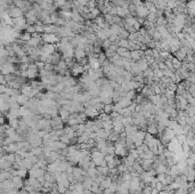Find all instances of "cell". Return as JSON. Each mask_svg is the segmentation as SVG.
I'll return each mask as SVG.
<instances>
[{
	"label": "cell",
	"mask_w": 195,
	"mask_h": 194,
	"mask_svg": "<svg viewBox=\"0 0 195 194\" xmlns=\"http://www.w3.org/2000/svg\"><path fill=\"white\" fill-rule=\"evenodd\" d=\"M42 41L43 43H53L56 45L61 41V38L56 33H43L42 34Z\"/></svg>",
	"instance_id": "1"
},
{
	"label": "cell",
	"mask_w": 195,
	"mask_h": 194,
	"mask_svg": "<svg viewBox=\"0 0 195 194\" xmlns=\"http://www.w3.org/2000/svg\"><path fill=\"white\" fill-rule=\"evenodd\" d=\"M7 12H8V14L10 15V17H13V18H16V17L24 16V12H23L21 8L16 7L14 3H13V5H9V7H8Z\"/></svg>",
	"instance_id": "2"
},
{
	"label": "cell",
	"mask_w": 195,
	"mask_h": 194,
	"mask_svg": "<svg viewBox=\"0 0 195 194\" xmlns=\"http://www.w3.org/2000/svg\"><path fill=\"white\" fill-rule=\"evenodd\" d=\"M55 52H57L56 45H53V43H43V45L41 46V54H43V55L49 56V55L54 54Z\"/></svg>",
	"instance_id": "3"
},
{
	"label": "cell",
	"mask_w": 195,
	"mask_h": 194,
	"mask_svg": "<svg viewBox=\"0 0 195 194\" xmlns=\"http://www.w3.org/2000/svg\"><path fill=\"white\" fill-rule=\"evenodd\" d=\"M39 67H38V65L37 63H30L29 64V69H28V73H29V79H31V80H34L38 75H39Z\"/></svg>",
	"instance_id": "4"
},
{
	"label": "cell",
	"mask_w": 195,
	"mask_h": 194,
	"mask_svg": "<svg viewBox=\"0 0 195 194\" xmlns=\"http://www.w3.org/2000/svg\"><path fill=\"white\" fill-rule=\"evenodd\" d=\"M85 72H86L85 66L81 64H78V63H75V65L73 66V69L71 70L72 77H79V75H82Z\"/></svg>",
	"instance_id": "5"
},
{
	"label": "cell",
	"mask_w": 195,
	"mask_h": 194,
	"mask_svg": "<svg viewBox=\"0 0 195 194\" xmlns=\"http://www.w3.org/2000/svg\"><path fill=\"white\" fill-rule=\"evenodd\" d=\"M85 113L87 114V117H88V118H91V119H97L98 117H99V114H100V113H99V111H98L95 106L86 107Z\"/></svg>",
	"instance_id": "6"
},
{
	"label": "cell",
	"mask_w": 195,
	"mask_h": 194,
	"mask_svg": "<svg viewBox=\"0 0 195 194\" xmlns=\"http://www.w3.org/2000/svg\"><path fill=\"white\" fill-rule=\"evenodd\" d=\"M47 170L45 169H41V168H37L33 166V168L31 170H29V176L30 177H34V178H38V177H41V176H45Z\"/></svg>",
	"instance_id": "7"
},
{
	"label": "cell",
	"mask_w": 195,
	"mask_h": 194,
	"mask_svg": "<svg viewBox=\"0 0 195 194\" xmlns=\"http://www.w3.org/2000/svg\"><path fill=\"white\" fill-rule=\"evenodd\" d=\"M173 57H176L178 61L180 62H185V60L187 58V50H186V47H181L178 52H176L173 54Z\"/></svg>",
	"instance_id": "8"
},
{
	"label": "cell",
	"mask_w": 195,
	"mask_h": 194,
	"mask_svg": "<svg viewBox=\"0 0 195 194\" xmlns=\"http://www.w3.org/2000/svg\"><path fill=\"white\" fill-rule=\"evenodd\" d=\"M150 14V10L146 8L145 6V2L142 5V6H138L137 7V17H143V18H146Z\"/></svg>",
	"instance_id": "9"
},
{
	"label": "cell",
	"mask_w": 195,
	"mask_h": 194,
	"mask_svg": "<svg viewBox=\"0 0 195 194\" xmlns=\"http://www.w3.org/2000/svg\"><path fill=\"white\" fill-rule=\"evenodd\" d=\"M85 57H88L87 54H86L85 48H82V47H75V49H74V58H75L77 61H79V60H82V58H85Z\"/></svg>",
	"instance_id": "10"
},
{
	"label": "cell",
	"mask_w": 195,
	"mask_h": 194,
	"mask_svg": "<svg viewBox=\"0 0 195 194\" xmlns=\"http://www.w3.org/2000/svg\"><path fill=\"white\" fill-rule=\"evenodd\" d=\"M12 179H13V183H14V185H15L16 189L22 190V189L25 186V180H24V178H22V177H20V176H14Z\"/></svg>",
	"instance_id": "11"
},
{
	"label": "cell",
	"mask_w": 195,
	"mask_h": 194,
	"mask_svg": "<svg viewBox=\"0 0 195 194\" xmlns=\"http://www.w3.org/2000/svg\"><path fill=\"white\" fill-rule=\"evenodd\" d=\"M116 54H119L121 57L123 58H128V60H131V50L128 49V48H122V47H119Z\"/></svg>",
	"instance_id": "12"
},
{
	"label": "cell",
	"mask_w": 195,
	"mask_h": 194,
	"mask_svg": "<svg viewBox=\"0 0 195 194\" xmlns=\"http://www.w3.org/2000/svg\"><path fill=\"white\" fill-rule=\"evenodd\" d=\"M32 90H33L32 86H31L30 83H25V85H23L22 88H21V94H23V95H25V96H30L31 93H32Z\"/></svg>",
	"instance_id": "13"
},
{
	"label": "cell",
	"mask_w": 195,
	"mask_h": 194,
	"mask_svg": "<svg viewBox=\"0 0 195 194\" xmlns=\"http://www.w3.org/2000/svg\"><path fill=\"white\" fill-rule=\"evenodd\" d=\"M113 183V178L111 177V176H107L102 183H100V190L102 191H104L105 189H108L110 186H111V184Z\"/></svg>",
	"instance_id": "14"
},
{
	"label": "cell",
	"mask_w": 195,
	"mask_h": 194,
	"mask_svg": "<svg viewBox=\"0 0 195 194\" xmlns=\"http://www.w3.org/2000/svg\"><path fill=\"white\" fill-rule=\"evenodd\" d=\"M45 179H46V182H49V183H51V184L57 183L56 176H55L54 174H51V172H48V171H46V174H45Z\"/></svg>",
	"instance_id": "15"
},
{
	"label": "cell",
	"mask_w": 195,
	"mask_h": 194,
	"mask_svg": "<svg viewBox=\"0 0 195 194\" xmlns=\"http://www.w3.org/2000/svg\"><path fill=\"white\" fill-rule=\"evenodd\" d=\"M29 100H30V97L25 96V95H23V94H20V95L17 96V103H18L20 105H22V106H24Z\"/></svg>",
	"instance_id": "16"
},
{
	"label": "cell",
	"mask_w": 195,
	"mask_h": 194,
	"mask_svg": "<svg viewBox=\"0 0 195 194\" xmlns=\"http://www.w3.org/2000/svg\"><path fill=\"white\" fill-rule=\"evenodd\" d=\"M132 103H133V102H132L131 99H129V98H127V97H122L121 100L119 102V104H120V106H121L122 109H123V107H128Z\"/></svg>",
	"instance_id": "17"
},
{
	"label": "cell",
	"mask_w": 195,
	"mask_h": 194,
	"mask_svg": "<svg viewBox=\"0 0 195 194\" xmlns=\"http://www.w3.org/2000/svg\"><path fill=\"white\" fill-rule=\"evenodd\" d=\"M78 125H80V121H79V119H78V118H74V117H72V115H70V119H68V121H67L66 126H70V127H75V126H78Z\"/></svg>",
	"instance_id": "18"
},
{
	"label": "cell",
	"mask_w": 195,
	"mask_h": 194,
	"mask_svg": "<svg viewBox=\"0 0 195 194\" xmlns=\"http://www.w3.org/2000/svg\"><path fill=\"white\" fill-rule=\"evenodd\" d=\"M142 58H143V57H142V55H140L139 49H138V50H131V60H132V61L138 62V61H140Z\"/></svg>",
	"instance_id": "19"
},
{
	"label": "cell",
	"mask_w": 195,
	"mask_h": 194,
	"mask_svg": "<svg viewBox=\"0 0 195 194\" xmlns=\"http://www.w3.org/2000/svg\"><path fill=\"white\" fill-rule=\"evenodd\" d=\"M180 2H181L180 0H167V6H168V8H170V9H175L176 7L179 6Z\"/></svg>",
	"instance_id": "20"
},
{
	"label": "cell",
	"mask_w": 195,
	"mask_h": 194,
	"mask_svg": "<svg viewBox=\"0 0 195 194\" xmlns=\"http://www.w3.org/2000/svg\"><path fill=\"white\" fill-rule=\"evenodd\" d=\"M129 40L128 39H119L115 43L119 46V47H122V48H128L129 49Z\"/></svg>",
	"instance_id": "21"
},
{
	"label": "cell",
	"mask_w": 195,
	"mask_h": 194,
	"mask_svg": "<svg viewBox=\"0 0 195 194\" xmlns=\"http://www.w3.org/2000/svg\"><path fill=\"white\" fill-rule=\"evenodd\" d=\"M137 63H138L139 67H140V70H142L143 72H144V71H146V70L150 67V64L147 63V61H146L145 58H142V60H140V61H138Z\"/></svg>",
	"instance_id": "22"
},
{
	"label": "cell",
	"mask_w": 195,
	"mask_h": 194,
	"mask_svg": "<svg viewBox=\"0 0 195 194\" xmlns=\"http://www.w3.org/2000/svg\"><path fill=\"white\" fill-rule=\"evenodd\" d=\"M87 174H88V176H89L90 178H93V179H95L98 175H99L97 168H89V169L87 170Z\"/></svg>",
	"instance_id": "23"
},
{
	"label": "cell",
	"mask_w": 195,
	"mask_h": 194,
	"mask_svg": "<svg viewBox=\"0 0 195 194\" xmlns=\"http://www.w3.org/2000/svg\"><path fill=\"white\" fill-rule=\"evenodd\" d=\"M98 174L99 175H104V176H110V168L108 167H97Z\"/></svg>",
	"instance_id": "24"
},
{
	"label": "cell",
	"mask_w": 195,
	"mask_h": 194,
	"mask_svg": "<svg viewBox=\"0 0 195 194\" xmlns=\"http://www.w3.org/2000/svg\"><path fill=\"white\" fill-rule=\"evenodd\" d=\"M96 37H97L98 40H100V41H104V40L108 39V38H107V35L105 34V32L103 31V29H100L99 31H97V32H96Z\"/></svg>",
	"instance_id": "25"
},
{
	"label": "cell",
	"mask_w": 195,
	"mask_h": 194,
	"mask_svg": "<svg viewBox=\"0 0 195 194\" xmlns=\"http://www.w3.org/2000/svg\"><path fill=\"white\" fill-rule=\"evenodd\" d=\"M146 20H147L148 22H151V23H155V24H156L158 16H156V14H154V13H150V14H148V16L146 17Z\"/></svg>",
	"instance_id": "26"
},
{
	"label": "cell",
	"mask_w": 195,
	"mask_h": 194,
	"mask_svg": "<svg viewBox=\"0 0 195 194\" xmlns=\"http://www.w3.org/2000/svg\"><path fill=\"white\" fill-rule=\"evenodd\" d=\"M112 112H113V104H105V106H104V113L110 115Z\"/></svg>",
	"instance_id": "27"
},
{
	"label": "cell",
	"mask_w": 195,
	"mask_h": 194,
	"mask_svg": "<svg viewBox=\"0 0 195 194\" xmlns=\"http://www.w3.org/2000/svg\"><path fill=\"white\" fill-rule=\"evenodd\" d=\"M129 34L130 33L126 30V29H121V31H120V33H119V38L120 39H128L129 38Z\"/></svg>",
	"instance_id": "28"
},
{
	"label": "cell",
	"mask_w": 195,
	"mask_h": 194,
	"mask_svg": "<svg viewBox=\"0 0 195 194\" xmlns=\"http://www.w3.org/2000/svg\"><path fill=\"white\" fill-rule=\"evenodd\" d=\"M66 1L67 0H54V6L55 8H62L66 3Z\"/></svg>",
	"instance_id": "29"
},
{
	"label": "cell",
	"mask_w": 195,
	"mask_h": 194,
	"mask_svg": "<svg viewBox=\"0 0 195 194\" xmlns=\"http://www.w3.org/2000/svg\"><path fill=\"white\" fill-rule=\"evenodd\" d=\"M136 93H137L136 90H130V92H127L126 97H127V98H129V99H131V100L133 102V99H135L136 96H137V95H136Z\"/></svg>",
	"instance_id": "30"
},
{
	"label": "cell",
	"mask_w": 195,
	"mask_h": 194,
	"mask_svg": "<svg viewBox=\"0 0 195 194\" xmlns=\"http://www.w3.org/2000/svg\"><path fill=\"white\" fill-rule=\"evenodd\" d=\"M154 158H155V154H154L151 150H148V151L145 152V154H144V159H152V160H154Z\"/></svg>",
	"instance_id": "31"
},
{
	"label": "cell",
	"mask_w": 195,
	"mask_h": 194,
	"mask_svg": "<svg viewBox=\"0 0 195 194\" xmlns=\"http://www.w3.org/2000/svg\"><path fill=\"white\" fill-rule=\"evenodd\" d=\"M112 43H113V42H112L110 39L104 40V41H103V49H105V50H106V49H108V48L111 47V45H112Z\"/></svg>",
	"instance_id": "32"
},
{
	"label": "cell",
	"mask_w": 195,
	"mask_h": 194,
	"mask_svg": "<svg viewBox=\"0 0 195 194\" xmlns=\"http://www.w3.org/2000/svg\"><path fill=\"white\" fill-rule=\"evenodd\" d=\"M153 187L151 185H145V187L143 189V194H152Z\"/></svg>",
	"instance_id": "33"
},
{
	"label": "cell",
	"mask_w": 195,
	"mask_h": 194,
	"mask_svg": "<svg viewBox=\"0 0 195 194\" xmlns=\"http://www.w3.org/2000/svg\"><path fill=\"white\" fill-rule=\"evenodd\" d=\"M93 161L95 162V164H96V167H100L102 164H103V162H104V158H94L93 159Z\"/></svg>",
	"instance_id": "34"
},
{
	"label": "cell",
	"mask_w": 195,
	"mask_h": 194,
	"mask_svg": "<svg viewBox=\"0 0 195 194\" xmlns=\"http://www.w3.org/2000/svg\"><path fill=\"white\" fill-rule=\"evenodd\" d=\"M98 60H99V62H100V64H103L106 60H108L107 57H106V55H105V53L103 52V53H100L99 55H98Z\"/></svg>",
	"instance_id": "35"
},
{
	"label": "cell",
	"mask_w": 195,
	"mask_h": 194,
	"mask_svg": "<svg viewBox=\"0 0 195 194\" xmlns=\"http://www.w3.org/2000/svg\"><path fill=\"white\" fill-rule=\"evenodd\" d=\"M188 93L195 98V83H192V85H191V87H190V89H188Z\"/></svg>",
	"instance_id": "36"
},
{
	"label": "cell",
	"mask_w": 195,
	"mask_h": 194,
	"mask_svg": "<svg viewBox=\"0 0 195 194\" xmlns=\"http://www.w3.org/2000/svg\"><path fill=\"white\" fill-rule=\"evenodd\" d=\"M155 187H156L159 191H163V190H164V187H165V185H164L163 183H161V182H158V183H156V185H155Z\"/></svg>",
	"instance_id": "37"
},
{
	"label": "cell",
	"mask_w": 195,
	"mask_h": 194,
	"mask_svg": "<svg viewBox=\"0 0 195 194\" xmlns=\"http://www.w3.org/2000/svg\"><path fill=\"white\" fill-rule=\"evenodd\" d=\"M158 64H159V69H160V70H165V69H168V67L165 66V63H164V62H159Z\"/></svg>",
	"instance_id": "38"
},
{
	"label": "cell",
	"mask_w": 195,
	"mask_h": 194,
	"mask_svg": "<svg viewBox=\"0 0 195 194\" xmlns=\"http://www.w3.org/2000/svg\"><path fill=\"white\" fill-rule=\"evenodd\" d=\"M137 21L139 22V24H142V25H144V23H145V21H146V18H143V17H137Z\"/></svg>",
	"instance_id": "39"
},
{
	"label": "cell",
	"mask_w": 195,
	"mask_h": 194,
	"mask_svg": "<svg viewBox=\"0 0 195 194\" xmlns=\"http://www.w3.org/2000/svg\"><path fill=\"white\" fill-rule=\"evenodd\" d=\"M18 194H30V193H29L28 191H25V190H23V189H22V190H20Z\"/></svg>",
	"instance_id": "40"
},
{
	"label": "cell",
	"mask_w": 195,
	"mask_h": 194,
	"mask_svg": "<svg viewBox=\"0 0 195 194\" xmlns=\"http://www.w3.org/2000/svg\"><path fill=\"white\" fill-rule=\"evenodd\" d=\"M194 187H195V180H194Z\"/></svg>",
	"instance_id": "41"
},
{
	"label": "cell",
	"mask_w": 195,
	"mask_h": 194,
	"mask_svg": "<svg viewBox=\"0 0 195 194\" xmlns=\"http://www.w3.org/2000/svg\"><path fill=\"white\" fill-rule=\"evenodd\" d=\"M173 194H175V193H173Z\"/></svg>",
	"instance_id": "42"
}]
</instances>
